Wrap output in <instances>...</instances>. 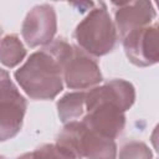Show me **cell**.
Returning a JSON list of instances; mask_svg holds the SVG:
<instances>
[{
  "instance_id": "13",
  "label": "cell",
  "mask_w": 159,
  "mask_h": 159,
  "mask_svg": "<svg viewBox=\"0 0 159 159\" xmlns=\"http://www.w3.org/2000/svg\"><path fill=\"white\" fill-rule=\"evenodd\" d=\"M119 159H153V153L145 143L134 140L120 148Z\"/></svg>"
},
{
  "instance_id": "6",
  "label": "cell",
  "mask_w": 159,
  "mask_h": 159,
  "mask_svg": "<svg viewBox=\"0 0 159 159\" xmlns=\"http://www.w3.org/2000/svg\"><path fill=\"white\" fill-rule=\"evenodd\" d=\"M81 122L94 133L114 140L124 129L125 116L109 102L86 101V114Z\"/></svg>"
},
{
  "instance_id": "15",
  "label": "cell",
  "mask_w": 159,
  "mask_h": 159,
  "mask_svg": "<svg viewBox=\"0 0 159 159\" xmlns=\"http://www.w3.org/2000/svg\"><path fill=\"white\" fill-rule=\"evenodd\" d=\"M16 159H34V158H32V153H25V154L17 157Z\"/></svg>"
},
{
  "instance_id": "12",
  "label": "cell",
  "mask_w": 159,
  "mask_h": 159,
  "mask_svg": "<svg viewBox=\"0 0 159 159\" xmlns=\"http://www.w3.org/2000/svg\"><path fill=\"white\" fill-rule=\"evenodd\" d=\"M26 56V48L17 35H6L0 40V62L9 68L17 66Z\"/></svg>"
},
{
  "instance_id": "2",
  "label": "cell",
  "mask_w": 159,
  "mask_h": 159,
  "mask_svg": "<svg viewBox=\"0 0 159 159\" xmlns=\"http://www.w3.org/2000/svg\"><path fill=\"white\" fill-rule=\"evenodd\" d=\"M73 37L78 47L92 57L109 53L118 39V32L104 2H98L76 26Z\"/></svg>"
},
{
  "instance_id": "8",
  "label": "cell",
  "mask_w": 159,
  "mask_h": 159,
  "mask_svg": "<svg viewBox=\"0 0 159 159\" xmlns=\"http://www.w3.org/2000/svg\"><path fill=\"white\" fill-rule=\"evenodd\" d=\"M103 77L97 61L80 47L73 46L72 55L63 67V81L71 89H88L102 82Z\"/></svg>"
},
{
  "instance_id": "17",
  "label": "cell",
  "mask_w": 159,
  "mask_h": 159,
  "mask_svg": "<svg viewBox=\"0 0 159 159\" xmlns=\"http://www.w3.org/2000/svg\"><path fill=\"white\" fill-rule=\"evenodd\" d=\"M0 159H5V158H4V157H1V155H0Z\"/></svg>"
},
{
  "instance_id": "5",
  "label": "cell",
  "mask_w": 159,
  "mask_h": 159,
  "mask_svg": "<svg viewBox=\"0 0 159 159\" xmlns=\"http://www.w3.org/2000/svg\"><path fill=\"white\" fill-rule=\"evenodd\" d=\"M158 22L135 29L123 39V47L128 60L138 67L153 66L159 61Z\"/></svg>"
},
{
  "instance_id": "11",
  "label": "cell",
  "mask_w": 159,
  "mask_h": 159,
  "mask_svg": "<svg viewBox=\"0 0 159 159\" xmlns=\"http://www.w3.org/2000/svg\"><path fill=\"white\" fill-rule=\"evenodd\" d=\"M57 114L62 123L82 119L86 114V91L68 92L57 101Z\"/></svg>"
},
{
  "instance_id": "4",
  "label": "cell",
  "mask_w": 159,
  "mask_h": 159,
  "mask_svg": "<svg viewBox=\"0 0 159 159\" xmlns=\"http://www.w3.org/2000/svg\"><path fill=\"white\" fill-rule=\"evenodd\" d=\"M26 107L27 102L9 72L0 67V142L11 139L20 132Z\"/></svg>"
},
{
  "instance_id": "9",
  "label": "cell",
  "mask_w": 159,
  "mask_h": 159,
  "mask_svg": "<svg viewBox=\"0 0 159 159\" xmlns=\"http://www.w3.org/2000/svg\"><path fill=\"white\" fill-rule=\"evenodd\" d=\"M114 5V26L123 39L128 32L152 25L157 12L153 2L147 0L128 1V2H113Z\"/></svg>"
},
{
  "instance_id": "14",
  "label": "cell",
  "mask_w": 159,
  "mask_h": 159,
  "mask_svg": "<svg viewBox=\"0 0 159 159\" xmlns=\"http://www.w3.org/2000/svg\"><path fill=\"white\" fill-rule=\"evenodd\" d=\"M34 159H77L62 147L55 144H43L32 152Z\"/></svg>"
},
{
  "instance_id": "3",
  "label": "cell",
  "mask_w": 159,
  "mask_h": 159,
  "mask_svg": "<svg viewBox=\"0 0 159 159\" xmlns=\"http://www.w3.org/2000/svg\"><path fill=\"white\" fill-rule=\"evenodd\" d=\"M56 144L77 159H117L116 142L88 129L81 120L66 123Z\"/></svg>"
},
{
  "instance_id": "16",
  "label": "cell",
  "mask_w": 159,
  "mask_h": 159,
  "mask_svg": "<svg viewBox=\"0 0 159 159\" xmlns=\"http://www.w3.org/2000/svg\"><path fill=\"white\" fill-rule=\"evenodd\" d=\"M1 34H2V30H1V26H0V37H1Z\"/></svg>"
},
{
  "instance_id": "1",
  "label": "cell",
  "mask_w": 159,
  "mask_h": 159,
  "mask_svg": "<svg viewBox=\"0 0 159 159\" xmlns=\"http://www.w3.org/2000/svg\"><path fill=\"white\" fill-rule=\"evenodd\" d=\"M73 46L56 39L30 55L14 76L24 92L32 99H53L63 89V67Z\"/></svg>"
},
{
  "instance_id": "7",
  "label": "cell",
  "mask_w": 159,
  "mask_h": 159,
  "mask_svg": "<svg viewBox=\"0 0 159 159\" xmlns=\"http://www.w3.org/2000/svg\"><path fill=\"white\" fill-rule=\"evenodd\" d=\"M57 31V17L55 7L50 4L34 6L26 15L21 35L29 47L46 46L53 41Z\"/></svg>"
},
{
  "instance_id": "10",
  "label": "cell",
  "mask_w": 159,
  "mask_h": 159,
  "mask_svg": "<svg viewBox=\"0 0 159 159\" xmlns=\"http://www.w3.org/2000/svg\"><path fill=\"white\" fill-rule=\"evenodd\" d=\"M86 101H106L125 112L135 101V88L125 80H112L86 91Z\"/></svg>"
}]
</instances>
